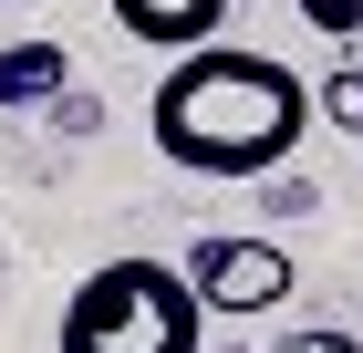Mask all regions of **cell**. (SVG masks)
I'll return each instance as SVG.
<instances>
[{
	"instance_id": "obj_1",
	"label": "cell",
	"mask_w": 363,
	"mask_h": 353,
	"mask_svg": "<svg viewBox=\"0 0 363 353\" xmlns=\"http://www.w3.org/2000/svg\"><path fill=\"white\" fill-rule=\"evenodd\" d=\"M145 114H156V156L187 177H280L311 136V83L239 42H187Z\"/></svg>"
},
{
	"instance_id": "obj_2",
	"label": "cell",
	"mask_w": 363,
	"mask_h": 353,
	"mask_svg": "<svg viewBox=\"0 0 363 353\" xmlns=\"http://www.w3.org/2000/svg\"><path fill=\"white\" fill-rule=\"evenodd\" d=\"M52 343L62 353H208V312H197V291H187L177 260L125 249V260H94L73 281Z\"/></svg>"
},
{
	"instance_id": "obj_3",
	"label": "cell",
	"mask_w": 363,
	"mask_h": 353,
	"mask_svg": "<svg viewBox=\"0 0 363 353\" xmlns=\"http://www.w3.org/2000/svg\"><path fill=\"white\" fill-rule=\"evenodd\" d=\"M187 291H197V312H280L291 301V249L280 239H187Z\"/></svg>"
},
{
	"instance_id": "obj_4",
	"label": "cell",
	"mask_w": 363,
	"mask_h": 353,
	"mask_svg": "<svg viewBox=\"0 0 363 353\" xmlns=\"http://www.w3.org/2000/svg\"><path fill=\"white\" fill-rule=\"evenodd\" d=\"M239 0H114V31H135L156 53H187V42H218V21Z\"/></svg>"
},
{
	"instance_id": "obj_5",
	"label": "cell",
	"mask_w": 363,
	"mask_h": 353,
	"mask_svg": "<svg viewBox=\"0 0 363 353\" xmlns=\"http://www.w3.org/2000/svg\"><path fill=\"white\" fill-rule=\"evenodd\" d=\"M62 83H73V53L62 42H11L0 53V114H42Z\"/></svg>"
},
{
	"instance_id": "obj_6",
	"label": "cell",
	"mask_w": 363,
	"mask_h": 353,
	"mask_svg": "<svg viewBox=\"0 0 363 353\" xmlns=\"http://www.w3.org/2000/svg\"><path fill=\"white\" fill-rule=\"evenodd\" d=\"M291 11H301L322 42H363V0H291Z\"/></svg>"
},
{
	"instance_id": "obj_7",
	"label": "cell",
	"mask_w": 363,
	"mask_h": 353,
	"mask_svg": "<svg viewBox=\"0 0 363 353\" xmlns=\"http://www.w3.org/2000/svg\"><path fill=\"white\" fill-rule=\"evenodd\" d=\"M311 104L333 114V125H353V136H363V73H333L322 94H311Z\"/></svg>"
},
{
	"instance_id": "obj_8",
	"label": "cell",
	"mask_w": 363,
	"mask_h": 353,
	"mask_svg": "<svg viewBox=\"0 0 363 353\" xmlns=\"http://www.w3.org/2000/svg\"><path fill=\"white\" fill-rule=\"evenodd\" d=\"M270 353H363L342 322H311V332H291V343H270Z\"/></svg>"
}]
</instances>
